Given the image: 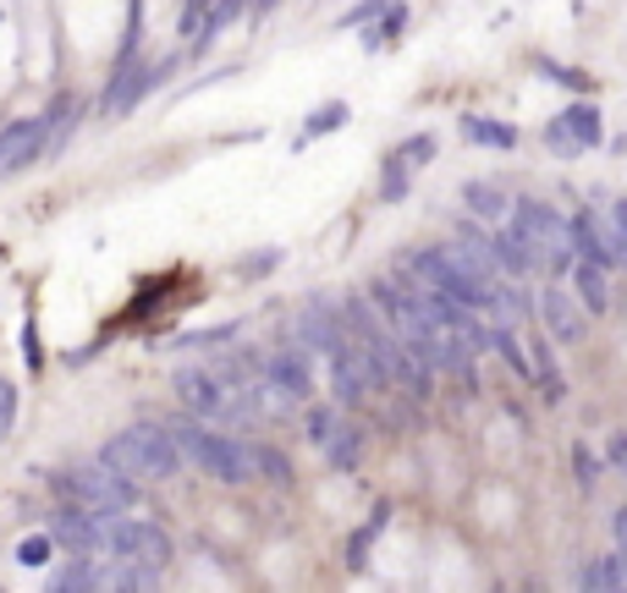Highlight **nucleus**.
<instances>
[{
  "label": "nucleus",
  "instance_id": "nucleus-36",
  "mask_svg": "<svg viewBox=\"0 0 627 593\" xmlns=\"http://www.w3.org/2000/svg\"><path fill=\"white\" fill-rule=\"evenodd\" d=\"M281 259H286V248H259L253 259H237L231 275H237V281H264L270 270H281Z\"/></svg>",
  "mask_w": 627,
  "mask_h": 593
},
{
  "label": "nucleus",
  "instance_id": "nucleus-37",
  "mask_svg": "<svg viewBox=\"0 0 627 593\" xmlns=\"http://www.w3.org/2000/svg\"><path fill=\"white\" fill-rule=\"evenodd\" d=\"M204 18H209V0H182V18H176V39L193 45L204 34Z\"/></svg>",
  "mask_w": 627,
  "mask_h": 593
},
{
  "label": "nucleus",
  "instance_id": "nucleus-6",
  "mask_svg": "<svg viewBox=\"0 0 627 593\" xmlns=\"http://www.w3.org/2000/svg\"><path fill=\"white\" fill-rule=\"evenodd\" d=\"M171 72H176V56H166V61H138V56H133V61H116V67H111V83H105V94H100V111H105L111 122H116V116H133Z\"/></svg>",
  "mask_w": 627,
  "mask_h": 593
},
{
  "label": "nucleus",
  "instance_id": "nucleus-18",
  "mask_svg": "<svg viewBox=\"0 0 627 593\" xmlns=\"http://www.w3.org/2000/svg\"><path fill=\"white\" fill-rule=\"evenodd\" d=\"M320 451H326L331 472H358V461H364V451H369V429H364V423H353V418H342V423H337V434H331Z\"/></svg>",
  "mask_w": 627,
  "mask_h": 593
},
{
  "label": "nucleus",
  "instance_id": "nucleus-25",
  "mask_svg": "<svg viewBox=\"0 0 627 593\" xmlns=\"http://www.w3.org/2000/svg\"><path fill=\"white\" fill-rule=\"evenodd\" d=\"M578 588H583V593H627V566H622V555H594V560L583 566Z\"/></svg>",
  "mask_w": 627,
  "mask_h": 593
},
{
  "label": "nucleus",
  "instance_id": "nucleus-12",
  "mask_svg": "<svg viewBox=\"0 0 627 593\" xmlns=\"http://www.w3.org/2000/svg\"><path fill=\"white\" fill-rule=\"evenodd\" d=\"M105 522H111V516H100V511L56 505L50 522H45V533H50L56 549H67V555H100V549H105Z\"/></svg>",
  "mask_w": 627,
  "mask_h": 593
},
{
  "label": "nucleus",
  "instance_id": "nucleus-4",
  "mask_svg": "<svg viewBox=\"0 0 627 593\" xmlns=\"http://www.w3.org/2000/svg\"><path fill=\"white\" fill-rule=\"evenodd\" d=\"M166 429H171V440H176L182 461H193L204 478H215V483H226V489H242V483L253 478L242 440H226V434L204 429L198 418H176V423H166Z\"/></svg>",
  "mask_w": 627,
  "mask_h": 593
},
{
  "label": "nucleus",
  "instance_id": "nucleus-20",
  "mask_svg": "<svg viewBox=\"0 0 627 593\" xmlns=\"http://www.w3.org/2000/svg\"><path fill=\"white\" fill-rule=\"evenodd\" d=\"M567 275H572V303H578L583 313H594V319L611 313V275H605V270H594V264L578 259Z\"/></svg>",
  "mask_w": 627,
  "mask_h": 593
},
{
  "label": "nucleus",
  "instance_id": "nucleus-41",
  "mask_svg": "<svg viewBox=\"0 0 627 593\" xmlns=\"http://www.w3.org/2000/svg\"><path fill=\"white\" fill-rule=\"evenodd\" d=\"M12 423H18V385L0 379V440L12 434Z\"/></svg>",
  "mask_w": 627,
  "mask_h": 593
},
{
  "label": "nucleus",
  "instance_id": "nucleus-13",
  "mask_svg": "<svg viewBox=\"0 0 627 593\" xmlns=\"http://www.w3.org/2000/svg\"><path fill=\"white\" fill-rule=\"evenodd\" d=\"M45 133H50L45 116H18V122L0 127V176H18V171L39 166L45 160Z\"/></svg>",
  "mask_w": 627,
  "mask_h": 593
},
{
  "label": "nucleus",
  "instance_id": "nucleus-44",
  "mask_svg": "<svg viewBox=\"0 0 627 593\" xmlns=\"http://www.w3.org/2000/svg\"><path fill=\"white\" fill-rule=\"evenodd\" d=\"M605 467H616L622 478H627V429H616L611 440H605V456H600Z\"/></svg>",
  "mask_w": 627,
  "mask_h": 593
},
{
  "label": "nucleus",
  "instance_id": "nucleus-42",
  "mask_svg": "<svg viewBox=\"0 0 627 593\" xmlns=\"http://www.w3.org/2000/svg\"><path fill=\"white\" fill-rule=\"evenodd\" d=\"M605 231H611L616 248H627V198H611V209H605Z\"/></svg>",
  "mask_w": 627,
  "mask_h": 593
},
{
  "label": "nucleus",
  "instance_id": "nucleus-27",
  "mask_svg": "<svg viewBox=\"0 0 627 593\" xmlns=\"http://www.w3.org/2000/svg\"><path fill=\"white\" fill-rule=\"evenodd\" d=\"M347 116H353L347 100H331V105H320V111H308V122H303V133H297V149H308L314 138H326V133L347 127Z\"/></svg>",
  "mask_w": 627,
  "mask_h": 593
},
{
  "label": "nucleus",
  "instance_id": "nucleus-15",
  "mask_svg": "<svg viewBox=\"0 0 627 593\" xmlns=\"http://www.w3.org/2000/svg\"><path fill=\"white\" fill-rule=\"evenodd\" d=\"M567 231H572V253L583 259V264H594V270H622V248L611 242V231L594 220V209H578L572 220H567Z\"/></svg>",
  "mask_w": 627,
  "mask_h": 593
},
{
  "label": "nucleus",
  "instance_id": "nucleus-3",
  "mask_svg": "<svg viewBox=\"0 0 627 593\" xmlns=\"http://www.w3.org/2000/svg\"><path fill=\"white\" fill-rule=\"evenodd\" d=\"M45 483H50V494H56L61 505H83V511H100V516H122V511H133V505L144 500V489H138L133 478H122V472H111V467H100V461H89V467H61V472H50Z\"/></svg>",
  "mask_w": 627,
  "mask_h": 593
},
{
  "label": "nucleus",
  "instance_id": "nucleus-10",
  "mask_svg": "<svg viewBox=\"0 0 627 593\" xmlns=\"http://www.w3.org/2000/svg\"><path fill=\"white\" fill-rule=\"evenodd\" d=\"M292 341H297L303 352H320V357H337V352L347 346V330H342V313H337V303H326V297H308V303L297 308Z\"/></svg>",
  "mask_w": 627,
  "mask_h": 593
},
{
  "label": "nucleus",
  "instance_id": "nucleus-5",
  "mask_svg": "<svg viewBox=\"0 0 627 593\" xmlns=\"http://www.w3.org/2000/svg\"><path fill=\"white\" fill-rule=\"evenodd\" d=\"M100 560H133V566H149V571H166L176 560V538L149 522V516H111L105 522V549Z\"/></svg>",
  "mask_w": 627,
  "mask_h": 593
},
{
  "label": "nucleus",
  "instance_id": "nucleus-32",
  "mask_svg": "<svg viewBox=\"0 0 627 593\" xmlns=\"http://www.w3.org/2000/svg\"><path fill=\"white\" fill-rule=\"evenodd\" d=\"M490 308H501V313H506V324H523V319L534 313L528 292H523V286H501V281L490 286Z\"/></svg>",
  "mask_w": 627,
  "mask_h": 593
},
{
  "label": "nucleus",
  "instance_id": "nucleus-1",
  "mask_svg": "<svg viewBox=\"0 0 627 593\" xmlns=\"http://www.w3.org/2000/svg\"><path fill=\"white\" fill-rule=\"evenodd\" d=\"M100 467H111L133 483H144V478L166 483V478L182 472V451H176L166 423H133V429H122L100 445Z\"/></svg>",
  "mask_w": 627,
  "mask_h": 593
},
{
  "label": "nucleus",
  "instance_id": "nucleus-38",
  "mask_svg": "<svg viewBox=\"0 0 627 593\" xmlns=\"http://www.w3.org/2000/svg\"><path fill=\"white\" fill-rule=\"evenodd\" d=\"M23 363H29V374H45V346H39V319H34V308L23 313Z\"/></svg>",
  "mask_w": 627,
  "mask_h": 593
},
{
  "label": "nucleus",
  "instance_id": "nucleus-17",
  "mask_svg": "<svg viewBox=\"0 0 627 593\" xmlns=\"http://www.w3.org/2000/svg\"><path fill=\"white\" fill-rule=\"evenodd\" d=\"M457 198H463L468 220H485V226H501V220L512 215V198H506V187H501V182H485V176L463 182V187H457Z\"/></svg>",
  "mask_w": 627,
  "mask_h": 593
},
{
  "label": "nucleus",
  "instance_id": "nucleus-43",
  "mask_svg": "<svg viewBox=\"0 0 627 593\" xmlns=\"http://www.w3.org/2000/svg\"><path fill=\"white\" fill-rule=\"evenodd\" d=\"M534 390H539V396H545L550 407H561V401H567V379H561V368L539 374V379H534Z\"/></svg>",
  "mask_w": 627,
  "mask_h": 593
},
{
  "label": "nucleus",
  "instance_id": "nucleus-45",
  "mask_svg": "<svg viewBox=\"0 0 627 593\" xmlns=\"http://www.w3.org/2000/svg\"><path fill=\"white\" fill-rule=\"evenodd\" d=\"M622 264H627V248H622Z\"/></svg>",
  "mask_w": 627,
  "mask_h": 593
},
{
  "label": "nucleus",
  "instance_id": "nucleus-19",
  "mask_svg": "<svg viewBox=\"0 0 627 593\" xmlns=\"http://www.w3.org/2000/svg\"><path fill=\"white\" fill-rule=\"evenodd\" d=\"M490 264H495V275H506V281H528V275H539V259H534L528 242L512 237V231H495V237H490Z\"/></svg>",
  "mask_w": 627,
  "mask_h": 593
},
{
  "label": "nucleus",
  "instance_id": "nucleus-7",
  "mask_svg": "<svg viewBox=\"0 0 627 593\" xmlns=\"http://www.w3.org/2000/svg\"><path fill=\"white\" fill-rule=\"evenodd\" d=\"M600 144H605V116H600L594 100H578V105H567L561 116L545 122V149L561 155V160H572V155H583V149H600Z\"/></svg>",
  "mask_w": 627,
  "mask_h": 593
},
{
  "label": "nucleus",
  "instance_id": "nucleus-30",
  "mask_svg": "<svg viewBox=\"0 0 627 593\" xmlns=\"http://www.w3.org/2000/svg\"><path fill=\"white\" fill-rule=\"evenodd\" d=\"M12 560H18L23 571H45V566L56 560V538H50V533H29V538L12 549Z\"/></svg>",
  "mask_w": 627,
  "mask_h": 593
},
{
  "label": "nucleus",
  "instance_id": "nucleus-11",
  "mask_svg": "<svg viewBox=\"0 0 627 593\" xmlns=\"http://www.w3.org/2000/svg\"><path fill=\"white\" fill-rule=\"evenodd\" d=\"M534 319H539V330L556 341V346H583V335H589V313L572 303V292H561L556 281L534 297Z\"/></svg>",
  "mask_w": 627,
  "mask_h": 593
},
{
  "label": "nucleus",
  "instance_id": "nucleus-39",
  "mask_svg": "<svg viewBox=\"0 0 627 593\" xmlns=\"http://www.w3.org/2000/svg\"><path fill=\"white\" fill-rule=\"evenodd\" d=\"M402 198H408V171L380 160V204H402Z\"/></svg>",
  "mask_w": 627,
  "mask_h": 593
},
{
  "label": "nucleus",
  "instance_id": "nucleus-33",
  "mask_svg": "<svg viewBox=\"0 0 627 593\" xmlns=\"http://www.w3.org/2000/svg\"><path fill=\"white\" fill-rule=\"evenodd\" d=\"M337 423H342V407H308L303 412V434H308V445H326L331 434H337Z\"/></svg>",
  "mask_w": 627,
  "mask_h": 593
},
{
  "label": "nucleus",
  "instance_id": "nucleus-23",
  "mask_svg": "<svg viewBox=\"0 0 627 593\" xmlns=\"http://www.w3.org/2000/svg\"><path fill=\"white\" fill-rule=\"evenodd\" d=\"M45 122H50V133H45V155H61V149H67V138H72V133H78V122H83V100H72V94L50 100Z\"/></svg>",
  "mask_w": 627,
  "mask_h": 593
},
{
  "label": "nucleus",
  "instance_id": "nucleus-31",
  "mask_svg": "<svg viewBox=\"0 0 627 593\" xmlns=\"http://www.w3.org/2000/svg\"><path fill=\"white\" fill-rule=\"evenodd\" d=\"M534 72L545 78V83H561V89H572V94H594V78L589 72H578V67H561V61H534Z\"/></svg>",
  "mask_w": 627,
  "mask_h": 593
},
{
  "label": "nucleus",
  "instance_id": "nucleus-29",
  "mask_svg": "<svg viewBox=\"0 0 627 593\" xmlns=\"http://www.w3.org/2000/svg\"><path fill=\"white\" fill-rule=\"evenodd\" d=\"M435 149H441V138H435V133H413V138H408V144H397L386 160H391L397 171H408V176H413V171H424V166L435 160Z\"/></svg>",
  "mask_w": 627,
  "mask_h": 593
},
{
  "label": "nucleus",
  "instance_id": "nucleus-14",
  "mask_svg": "<svg viewBox=\"0 0 627 593\" xmlns=\"http://www.w3.org/2000/svg\"><path fill=\"white\" fill-rule=\"evenodd\" d=\"M264 379H270L281 396H292V401H308V396H314V368H308V352H303L297 341H281V346L264 357Z\"/></svg>",
  "mask_w": 627,
  "mask_h": 593
},
{
  "label": "nucleus",
  "instance_id": "nucleus-8",
  "mask_svg": "<svg viewBox=\"0 0 627 593\" xmlns=\"http://www.w3.org/2000/svg\"><path fill=\"white\" fill-rule=\"evenodd\" d=\"M326 363H331V407H347L353 412V407L369 401V390H380V374H375V363H369V352L358 341H347Z\"/></svg>",
  "mask_w": 627,
  "mask_h": 593
},
{
  "label": "nucleus",
  "instance_id": "nucleus-35",
  "mask_svg": "<svg viewBox=\"0 0 627 593\" xmlns=\"http://www.w3.org/2000/svg\"><path fill=\"white\" fill-rule=\"evenodd\" d=\"M572 472H578V489H583V494H594V489H600L605 461L594 456V445H589V440H578V445H572Z\"/></svg>",
  "mask_w": 627,
  "mask_h": 593
},
{
  "label": "nucleus",
  "instance_id": "nucleus-21",
  "mask_svg": "<svg viewBox=\"0 0 627 593\" xmlns=\"http://www.w3.org/2000/svg\"><path fill=\"white\" fill-rule=\"evenodd\" d=\"M391 516H397V505L391 500H375V511H369V522L347 538V571H364L369 566V549L386 538V527H391Z\"/></svg>",
  "mask_w": 627,
  "mask_h": 593
},
{
  "label": "nucleus",
  "instance_id": "nucleus-16",
  "mask_svg": "<svg viewBox=\"0 0 627 593\" xmlns=\"http://www.w3.org/2000/svg\"><path fill=\"white\" fill-rule=\"evenodd\" d=\"M94 593H160V571L133 566V560H100L94 566Z\"/></svg>",
  "mask_w": 627,
  "mask_h": 593
},
{
  "label": "nucleus",
  "instance_id": "nucleus-40",
  "mask_svg": "<svg viewBox=\"0 0 627 593\" xmlns=\"http://www.w3.org/2000/svg\"><path fill=\"white\" fill-rule=\"evenodd\" d=\"M386 7H397V0H358V7H353V12H347L337 28H369V23H375Z\"/></svg>",
  "mask_w": 627,
  "mask_h": 593
},
{
  "label": "nucleus",
  "instance_id": "nucleus-2",
  "mask_svg": "<svg viewBox=\"0 0 627 593\" xmlns=\"http://www.w3.org/2000/svg\"><path fill=\"white\" fill-rule=\"evenodd\" d=\"M506 231L528 242V253L539 259V275H550V281L567 275V270L578 264V253H572V231H567V215L550 209V204H539V198H517L512 215H506Z\"/></svg>",
  "mask_w": 627,
  "mask_h": 593
},
{
  "label": "nucleus",
  "instance_id": "nucleus-26",
  "mask_svg": "<svg viewBox=\"0 0 627 593\" xmlns=\"http://www.w3.org/2000/svg\"><path fill=\"white\" fill-rule=\"evenodd\" d=\"M242 451H248V467H253V478H264V483H281V489L297 478L286 451H275V445H259V440H253V445H242Z\"/></svg>",
  "mask_w": 627,
  "mask_h": 593
},
{
  "label": "nucleus",
  "instance_id": "nucleus-9",
  "mask_svg": "<svg viewBox=\"0 0 627 593\" xmlns=\"http://www.w3.org/2000/svg\"><path fill=\"white\" fill-rule=\"evenodd\" d=\"M171 385H176V401H182L187 418H198V423H231V390H226L220 374H209V368H182Z\"/></svg>",
  "mask_w": 627,
  "mask_h": 593
},
{
  "label": "nucleus",
  "instance_id": "nucleus-28",
  "mask_svg": "<svg viewBox=\"0 0 627 593\" xmlns=\"http://www.w3.org/2000/svg\"><path fill=\"white\" fill-rule=\"evenodd\" d=\"M402 28H408V7H402V0H397V7H386L369 28H364V50L375 56V50H386V45H397L402 39Z\"/></svg>",
  "mask_w": 627,
  "mask_h": 593
},
{
  "label": "nucleus",
  "instance_id": "nucleus-34",
  "mask_svg": "<svg viewBox=\"0 0 627 593\" xmlns=\"http://www.w3.org/2000/svg\"><path fill=\"white\" fill-rule=\"evenodd\" d=\"M237 335V319H226V324H204V330H182L171 346H182V352H204V346H220V341H231Z\"/></svg>",
  "mask_w": 627,
  "mask_h": 593
},
{
  "label": "nucleus",
  "instance_id": "nucleus-22",
  "mask_svg": "<svg viewBox=\"0 0 627 593\" xmlns=\"http://www.w3.org/2000/svg\"><path fill=\"white\" fill-rule=\"evenodd\" d=\"M457 133L468 138V144H479V149H517V127L512 122H495V116H479V111H468V116H457Z\"/></svg>",
  "mask_w": 627,
  "mask_h": 593
},
{
  "label": "nucleus",
  "instance_id": "nucleus-24",
  "mask_svg": "<svg viewBox=\"0 0 627 593\" xmlns=\"http://www.w3.org/2000/svg\"><path fill=\"white\" fill-rule=\"evenodd\" d=\"M94 566H100V555H67L50 571L45 593H94Z\"/></svg>",
  "mask_w": 627,
  "mask_h": 593
}]
</instances>
